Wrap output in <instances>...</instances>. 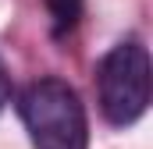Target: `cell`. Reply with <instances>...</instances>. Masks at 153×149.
<instances>
[{
  "label": "cell",
  "mask_w": 153,
  "mask_h": 149,
  "mask_svg": "<svg viewBox=\"0 0 153 149\" xmlns=\"http://www.w3.org/2000/svg\"><path fill=\"white\" fill-rule=\"evenodd\" d=\"M22 124L36 149H89V117L75 85L64 78H36L18 96Z\"/></svg>",
  "instance_id": "cell-1"
},
{
  "label": "cell",
  "mask_w": 153,
  "mask_h": 149,
  "mask_svg": "<svg viewBox=\"0 0 153 149\" xmlns=\"http://www.w3.org/2000/svg\"><path fill=\"white\" fill-rule=\"evenodd\" d=\"M100 110L114 128L135 124L150 107V53L139 39L114 43L96 64Z\"/></svg>",
  "instance_id": "cell-2"
},
{
  "label": "cell",
  "mask_w": 153,
  "mask_h": 149,
  "mask_svg": "<svg viewBox=\"0 0 153 149\" xmlns=\"http://www.w3.org/2000/svg\"><path fill=\"white\" fill-rule=\"evenodd\" d=\"M46 14H50V32L57 39H64L68 32H75L82 14H85V0H43Z\"/></svg>",
  "instance_id": "cell-3"
},
{
  "label": "cell",
  "mask_w": 153,
  "mask_h": 149,
  "mask_svg": "<svg viewBox=\"0 0 153 149\" xmlns=\"http://www.w3.org/2000/svg\"><path fill=\"white\" fill-rule=\"evenodd\" d=\"M11 103V71H7V64H4V57H0V110Z\"/></svg>",
  "instance_id": "cell-4"
}]
</instances>
